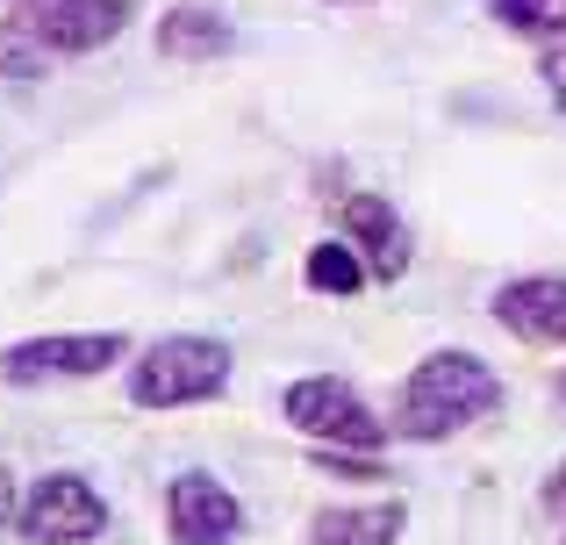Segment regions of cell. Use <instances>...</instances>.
<instances>
[{
  "instance_id": "cell-1",
  "label": "cell",
  "mask_w": 566,
  "mask_h": 545,
  "mask_svg": "<svg viewBox=\"0 0 566 545\" xmlns=\"http://www.w3.org/2000/svg\"><path fill=\"white\" fill-rule=\"evenodd\" d=\"M137 0H0V72L36 80L51 57H86L115 43Z\"/></svg>"
},
{
  "instance_id": "cell-2",
  "label": "cell",
  "mask_w": 566,
  "mask_h": 545,
  "mask_svg": "<svg viewBox=\"0 0 566 545\" xmlns=\"http://www.w3.org/2000/svg\"><path fill=\"white\" fill-rule=\"evenodd\" d=\"M502 402V380L488 359L473 352H430L409 380H401V402H395V438H416V446H438V438L467 431V423L495 417Z\"/></svg>"
},
{
  "instance_id": "cell-3",
  "label": "cell",
  "mask_w": 566,
  "mask_h": 545,
  "mask_svg": "<svg viewBox=\"0 0 566 545\" xmlns=\"http://www.w3.org/2000/svg\"><path fill=\"white\" fill-rule=\"evenodd\" d=\"M230 388V352L216 337H158L137 366H129V402L137 409H187V402H208V395Z\"/></svg>"
},
{
  "instance_id": "cell-4",
  "label": "cell",
  "mask_w": 566,
  "mask_h": 545,
  "mask_svg": "<svg viewBox=\"0 0 566 545\" xmlns=\"http://www.w3.org/2000/svg\"><path fill=\"white\" fill-rule=\"evenodd\" d=\"M280 417H287L302 438H316V446H345V452H374L387 438V423L359 402V388H345V380H331V374L294 380V388L280 395Z\"/></svg>"
},
{
  "instance_id": "cell-5",
  "label": "cell",
  "mask_w": 566,
  "mask_h": 545,
  "mask_svg": "<svg viewBox=\"0 0 566 545\" xmlns=\"http://www.w3.org/2000/svg\"><path fill=\"white\" fill-rule=\"evenodd\" d=\"M14 524H22L29 545H86L108 532V503H101V489L86 474H43L22 495Z\"/></svg>"
},
{
  "instance_id": "cell-6",
  "label": "cell",
  "mask_w": 566,
  "mask_h": 545,
  "mask_svg": "<svg viewBox=\"0 0 566 545\" xmlns=\"http://www.w3.org/2000/svg\"><path fill=\"white\" fill-rule=\"evenodd\" d=\"M129 352L123 331H94V337H29V345L0 352V380H86V374H108L115 359Z\"/></svg>"
},
{
  "instance_id": "cell-7",
  "label": "cell",
  "mask_w": 566,
  "mask_h": 545,
  "mask_svg": "<svg viewBox=\"0 0 566 545\" xmlns=\"http://www.w3.org/2000/svg\"><path fill=\"white\" fill-rule=\"evenodd\" d=\"M166 524H172V545H230L244 532V510L216 474H180L166 489Z\"/></svg>"
},
{
  "instance_id": "cell-8",
  "label": "cell",
  "mask_w": 566,
  "mask_h": 545,
  "mask_svg": "<svg viewBox=\"0 0 566 545\" xmlns=\"http://www.w3.org/2000/svg\"><path fill=\"white\" fill-rule=\"evenodd\" d=\"M495 323L516 331L524 345H566V280L559 273L510 280V287L495 294Z\"/></svg>"
},
{
  "instance_id": "cell-9",
  "label": "cell",
  "mask_w": 566,
  "mask_h": 545,
  "mask_svg": "<svg viewBox=\"0 0 566 545\" xmlns=\"http://www.w3.org/2000/svg\"><path fill=\"white\" fill-rule=\"evenodd\" d=\"M337 223H345V238L359 244V252H374V273L380 280H401V273H409V230L395 223V209H387L380 195H352Z\"/></svg>"
},
{
  "instance_id": "cell-10",
  "label": "cell",
  "mask_w": 566,
  "mask_h": 545,
  "mask_svg": "<svg viewBox=\"0 0 566 545\" xmlns=\"http://www.w3.org/2000/svg\"><path fill=\"white\" fill-rule=\"evenodd\" d=\"M158 51L187 57V65L222 57V51H230V22H222L216 8H166V22H158Z\"/></svg>"
},
{
  "instance_id": "cell-11",
  "label": "cell",
  "mask_w": 566,
  "mask_h": 545,
  "mask_svg": "<svg viewBox=\"0 0 566 545\" xmlns=\"http://www.w3.org/2000/svg\"><path fill=\"white\" fill-rule=\"evenodd\" d=\"M395 532H401V503L323 510V517H316V545H395Z\"/></svg>"
},
{
  "instance_id": "cell-12",
  "label": "cell",
  "mask_w": 566,
  "mask_h": 545,
  "mask_svg": "<svg viewBox=\"0 0 566 545\" xmlns=\"http://www.w3.org/2000/svg\"><path fill=\"white\" fill-rule=\"evenodd\" d=\"M302 273H308V287H316V294H337V302L366 287V266H359V252H352V244H316Z\"/></svg>"
},
{
  "instance_id": "cell-13",
  "label": "cell",
  "mask_w": 566,
  "mask_h": 545,
  "mask_svg": "<svg viewBox=\"0 0 566 545\" xmlns=\"http://www.w3.org/2000/svg\"><path fill=\"white\" fill-rule=\"evenodd\" d=\"M495 14L524 36H566V0H495Z\"/></svg>"
},
{
  "instance_id": "cell-14",
  "label": "cell",
  "mask_w": 566,
  "mask_h": 545,
  "mask_svg": "<svg viewBox=\"0 0 566 545\" xmlns=\"http://www.w3.org/2000/svg\"><path fill=\"white\" fill-rule=\"evenodd\" d=\"M316 467H323V474H337V481H380V467L366 460V452H345V446H323Z\"/></svg>"
},
{
  "instance_id": "cell-15",
  "label": "cell",
  "mask_w": 566,
  "mask_h": 545,
  "mask_svg": "<svg viewBox=\"0 0 566 545\" xmlns=\"http://www.w3.org/2000/svg\"><path fill=\"white\" fill-rule=\"evenodd\" d=\"M545 86H553V101H559V108H566V51H553V57H545Z\"/></svg>"
},
{
  "instance_id": "cell-16",
  "label": "cell",
  "mask_w": 566,
  "mask_h": 545,
  "mask_svg": "<svg viewBox=\"0 0 566 545\" xmlns=\"http://www.w3.org/2000/svg\"><path fill=\"white\" fill-rule=\"evenodd\" d=\"M14 510H22V503H14V474L0 467V532H8V517H14Z\"/></svg>"
},
{
  "instance_id": "cell-17",
  "label": "cell",
  "mask_w": 566,
  "mask_h": 545,
  "mask_svg": "<svg viewBox=\"0 0 566 545\" xmlns=\"http://www.w3.org/2000/svg\"><path fill=\"white\" fill-rule=\"evenodd\" d=\"M545 495H553V503L566 510V474H559V481H553V489H545Z\"/></svg>"
}]
</instances>
